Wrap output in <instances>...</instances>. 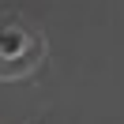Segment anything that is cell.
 Masks as SVG:
<instances>
[{
	"mask_svg": "<svg viewBox=\"0 0 124 124\" xmlns=\"http://www.w3.org/2000/svg\"><path fill=\"white\" fill-rule=\"evenodd\" d=\"M45 60V41L26 23H4L0 26V79H26Z\"/></svg>",
	"mask_w": 124,
	"mask_h": 124,
	"instance_id": "6da1fadb",
	"label": "cell"
}]
</instances>
